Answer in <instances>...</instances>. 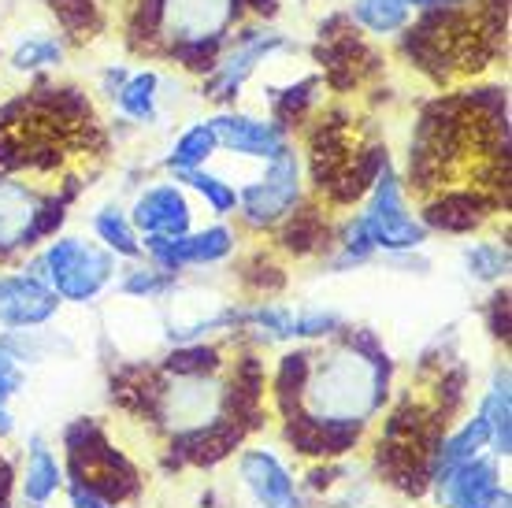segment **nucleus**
I'll return each instance as SVG.
<instances>
[{"instance_id": "obj_28", "label": "nucleus", "mask_w": 512, "mask_h": 508, "mask_svg": "<svg viewBox=\"0 0 512 508\" xmlns=\"http://www.w3.org/2000/svg\"><path fill=\"white\" fill-rule=\"evenodd\" d=\"M116 290L123 297H134V301H167L171 293L179 290V275H171V271L149 264L141 256V260H134L116 279Z\"/></svg>"}, {"instance_id": "obj_31", "label": "nucleus", "mask_w": 512, "mask_h": 508, "mask_svg": "<svg viewBox=\"0 0 512 508\" xmlns=\"http://www.w3.org/2000/svg\"><path fill=\"white\" fill-rule=\"evenodd\" d=\"M346 331V316L331 305L294 308V342H334Z\"/></svg>"}, {"instance_id": "obj_16", "label": "nucleus", "mask_w": 512, "mask_h": 508, "mask_svg": "<svg viewBox=\"0 0 512 508\" xmlns=\"http://www.w3.org/2000/svg\"><path fill=\"white\" fill-rule=\"evenodd\" d=\"M19 479V501L26 508H49V501L67 486V468L60 453L45 442V434H30L23 453V471Z\"/></svg>"}, {"instance_id": "obj_30", "label": "nucleus", "mask_w": 512, "mask_h": 508, "mask_svg": "<svg viewBox=\"0 0 512 508\" xmlns=\"http://www.w3.org/2000/svg\"><path fill=\"white\" fill-rule=\"evenodd\" d=\"M45 8L56 15V23L67 38H90L104 30V8L101 0H45Z\"/></svg>"}, {"instance_id": "obj_21", "label": "nucleus", "mask_w": 512, "mask_h": 508, "mask_svg": "<svg viewBox=\"0 0 512 508\" xmlns=\"http://www.w3.org/2000/svg\"><path fill=\"white\" fill-rule=\"evenodd\" d=\"M90 230H93V242H101L116 260H130V264L141 260V234L134 230L127 208L119 201L97 204L90 216Z\"/></svg>"}, {"instance_id": "obj_3", "label": "nucleus", "mask_w": 512, "mask_h": 508, "mask_svg": "<svg viewBox=\"0 0 512 508\" xmlns=\"http://www.w3.org/2000/svg\"><path fill=\"white\" fill-rule=\"evenodd\" d=\"M305 201V156L297 145H290L282 156L260 167L245 186H238V219L249 234H275V227L286 223Z\"/></svg>"}, {"instance_id": "obj_19", "label": "nucleus", "mask_w": 512, "mask_h": 508, "mask_svg": "<svg viewBox=\"0 0 512 508\" xmlns=\"http://www.w3.org/2000/svg\"><path fill=\"white\" fill-rule=\"evenodd\" d=\"M116 108L123 115V123H134V127H156V119L164 112V75L156 67H141V71H130V78L123 82L116 97Z\"/></svg>"}, {"instance_id": "obj_20", "label": "nucleus", "mask_w": 512, "mask_h": 508, "mask_svg": "<svg viewBox=\"0 0 512 508\" xmlns=\"http://www.w3.org/2000/svg\"><path fill=\"white\" fill-rule=\"evenodd\" d=\"M323 101V78L305 75L294 78L290 86H268V112L271 119L294 134V127H301L308 115H316Z\"/></svg>"}, {"instance_id": "obj_18", "label": "nucleus", "mask_w": 512, "mask_h": 508, "mask_svg": "<svg viewBox=\"0 0 512 508\" xmlns=\"http://www.w3.org/2000/svg\"><path fill=\"white\" fill-rule=\"evenodd\" d=\"M483 420H487L490 431V457L509 460L512 453V375L509 364L501 360L490 371V382L483 397H479V408H475Z\"/></svg>"}, {"instance_id": "obj_26", "label": "nucleus", "mask_w": 512, "mask_h": 508, "mask_svg": "<svg viewBox=\"0 0 512 508\" xmlns=\"http://www.w3.org/2000/svg\"><path fill=\"white\" fill-rule=\"evenodd\" d=\"M464 275L479 286H505L509 282L512 253L509 242H494V238H475L461 249Z\"/></svg>"}, {"instance_id": "obj_25", "label": "nucleus", "mask_w": 512, "mask_h": 508, "mask_svg": "<svg viewBox=\"0 0 512 508\" xmlns=\"http://www.w3.org/2000/svg\"><path fill=\"white\" fill-rule=\"evenodd\" d=\"M216 156H219V141H216V134H212V123H208V119H197V123H190L186 130L175 134V141H171V149H167V156L160 164H164L167 175H175V171L208 167Z\"/></svg>"}, {"instance_id": "obj_17", "label": "nucleus", "mask_w": 512, "mask_h": 508, "mask_svg": "<svg viewBox=\"0 0 512 508\" xmlns=\"http://www.w3.org/2000/svg\"><path fill=\"white\" fill-rule=\"evenodd\" d=\"M331 230H334V219L323 208H316L312 201H305L286 223L275 227V249L294 256V260H305V256L331 249Z\"/></svg>"}, {"instance_id": "obj_7", "label": "nucleus", "mask_w": 512, "mask_h": 508, "mask_svg": "<svg viewBox=\"0 0 512 508\" xmlns=\"http://www.w3.org/2000/svg\"><path fill=\"white\" fill-rule=\"evenodd\" d=\"M238 245H242V230L227 223H208V227H193L182 238H141V256L171 275H182L193 267L227 264L238 256Z\"/></svg>"}, {"instance_id": "obj_6", "label": "nucleus", "mask_w": 512, "mask_h": 508, "mask_svg": "<svg viewBox=\"0 0 512 508\" xmlns=\"http://www.w3.org/2000/svg\"><path fill=\"white\" fill-rule=\"evenodd\" d=\"M153 423H160L167 438L205 431L227 420V379L223 375H160Z\"/></svg>"}, {"instance_id": "obj_5", "label": "nucleus", "mask_w": 512, "mask_h": 508, "mask_svg": "<svg viewBox=\"0 0 512 508\" xmlns=\"http://www.w3.org/2000/svg\"><path fill=\"white\" fill-rule=\"evenodd\" d=\"M364 230H368V242L375 245L379 256L390 253H416L431 242L427 227L420 223V212L412 208L409 190L401 182V171L394 167V160L383 167V175L372 182V190L364 197V208L357 212Z\"/></svg>"}, {"instance_id": "obj_38", "label": "nucleus", "mask_w": 512, "mask_h": 508, "mask_svg": "<svg viewBox=\"0 0 512 508\" xmlns=\"http://www.w3.org/2000/svg\"><path fill=\"white\" fill-rule=\"evenodd\" d=\"M245 15H253L256 23H271L282 12V0H242Z\"/></svg>"}, {"instance_id": "obj_1", "label": "nucleus", "mask_w": 512, "mask_h": 508, "mask_svg": "<svg viewBox=\"0 0 512 508\" xmlns=\"http://www.w3.org/2000/svg\"><path fill=\"white\" fill-rule=\"evenodd\" d=\"M390 353L372 327H346L323 353H312L301 408L308 420L364 431L390 401Z\"/></svg>"}, {"instance_id": "obj_24", "label": "nucleus", "mask_w": 512, "mask_h": 508, "mask_svg": "<svg viewBox=\"0 0 512 508\" xmlns=\"http://www.w3.org/2000/svg\"><path fill=\"white\" fill-rule=\"evenodd\" d=\"M346 15L357 34H368L375 41L397 38L412 23V8L405 0H353Z\"/></svg>"}, {"instance_id": "obj_12", "label": "nucleus", "mask_w": 512, "mask_h": 508, "mask_svg": "<svg viewBox=\"0 0 512 508\" xmlns=\"http://www.w3.org/2000/svg\"><path fill=\"white\" fill-rule=\"evenodd\" d=\"M238 483L256 508H308L294 471L268 445H253L238 457Z\"/></svg>"}, {"instance_id": "obj_34", "label": "nucleus", "mask_w": 512, "mask_h": 508, "mask_svg": "<svg viewBox=\"0 0 512 508\" xmlns=\"http://www.w3.org/2000/svg\"><path fill=\"white\" fill-rule=\"evenodd\" d=\"M483 319H487L490 338L498 342H509V327H512V305H509V286H494V293L483 305Z\"/></svg>"}, {"instance_id": "obj_4", "label": "nucleus", "mask_w": 512, "mask_h": 508, "mask_svg": "<svg viewBox=\"0 0 512 508\" xmlns=\"http://www.w3.org/2000/svg\"><path fill=\"white\" fill-rule=\"evenodd\" d=\"M282 52H297V41L286 38L282 30H275L271 23H242L231 30V41L219 56V64L212 67V75L201 78V93L208 104H216L219 112L223 108H234L238 93L245 89V82L260 71V64H268Z\"/></svg>"}, {"instance_id": "obj_37", "label": "nucleus", "mask_w": 512, "mask_h": 508, "mask_svg": "<svg viewBox=\"0 0 512 508\" xmlns=\"http://www.w3.org/2000/svg\"><path fill=\"white\" fill-rule=\"evenodd\" d=\"M67 501H71V508H116L112 501H104V497L90 494L86 486H75V483H67Z\"/></svg>"}, {"instance_id": "obj_33", "label": "nucleus", "mask_w": 512, "mask_h": 508, "mask_svg": "<svg viewBox=\"0 0 512 508\" xmlns=\"http://www.w3.org/2000/svg\"><path fill=\"white\" fill-rule=\"evenodd\" d=\"M26 390V371L23 364L15 360L4 345H0V442H8L15 434V412H12V401Z\"/></svg>"}, {"instance_id": "obj_10", "label": "nucleus", "mask_w": 512, "mask_h": 508, "mask_svg": "<svg viewBox=\"0 0 512 508\" xmlns=\"http://www.w3.org/2000/svg\"><path fill=\"white\" fill-rule=\"evenodd\" d=\"M427 494L438 508H498L509 486L501 483V460L483 453L431 479Z\"/></svg>"}, {"instance_id": "obj_36", "label": "nucleus", "mask_w": 512, "mask_h": 508, "mask_svg": "<svg viewBox=\"0 0 512 508\" xmlns=\"http://www.w3.org/2000/svg\"><path fill=\"white\" fill-rule=\"evenodd\" d=\"M127 78H130V67L127 64H108L101 71V93L108 97V101H112L119 89H123V82H127Z\"/></svg>"}, {"instance_id": "obj_32", "label": "nucleus", "mask_w": 512, "mask_h": 508, "mask_svg": "<svg viewBox=\"0 0 512 508\" xmlns=\"http://www.w3.org/2000/svg\"><path fill=\"white\" fill-rule=\"evenodd\" d=\"M238 279H242V286L249 293H256L260 301H268L271 293H279L286 286V267L271 253H264V249H253L249 260L242 264V271H238Z\"/></svg>"}, {"instance_id": "obj_13", "label": "nucleus", "mask_w": 512, "mask_h": 508, "mask_svg": "<svg viewBox=\"0 0 512 508\" xmlns=\"http://www.w3.org/2000/svg\"><path fill=\"white\" fill-rule=\"evenodd\" d=\"M45 193L49 190H38L23 178L0 175V264L38 249V208Z\"/></svg>"}, {"instance_id": "obj_23", "label": "nucleus", "mask_w": 512, "mask_h": 508, "mask_svg": "<svg viewBox=\"0 0 512 508\" xmlns=\"http://www.w3.org/2000/svg\"><path fill=\"white\" fill-rule=\"evenodd\" d=\"M167 178H175L190 197L205 201V208L219 223L238 216V186H234L227 175H216L212 167H193V171H175V175H167Z\"/></svg>"}, {"instance_id": "obj_11", "label": "nucleus", "mask_w": 512, "mask_h": 508, "mask_svg": "<svg viewBox=\"0 0 512 508\" xmlns=\"http://www.w3.org/2000/svg\"><path fill=\"white\" fill-rule=\"evenodd\" d=\"M498 193H487L479 186H446V190L423 197L420 223L427 234H475L494 212L501 208Z\"/></svg>"}, {"instance_id": "obj_14", "label": "nucleus", "mask_w": 512, "mask_h": 508, "mask_svg": "<svg viewBox=\"0 0 512 508\" xmlns=\"http://www.w3.org/2000/svg\"><path fill=\"white\" fill-rule=\"evenodd\" d=\"M64 301L26 267L0 271V327L8 331H38L60 316Z\"/></svg>"}, {"instance_id": "obj_8", "label": "nucleus", "mask_w": 512, "mask_h": 508, "mask_svg": "<svg viewBox=\"0 0 512 508\" xmlns=\"http://www.w3.org/2000/svg\"><path fill=\"white\" fill-rule=\"evenodd\" d=\"M127 216L141 238H182L197 223V204L175 178H160L134 193Z\"/></svg>"}, {"instance_id": "obj_35", "label": "nucleus", "mask_w": 512, "mask_h": 508, "mask_svg": "<svg viewBox=\"0 0 512 508\" xmlns=\"http://www.w3.org/2000/svg\"><path fill=\"white\" fill-rule=\"evenodd\" d=\"M386 267H397L401 275H427L431 271V260L423 256V249H416V253H390L383 256Z\"/></svg>"}, {"instance_id": "obj_27", "label": "nucleus", "mask_w": 512, "mask_h": 508, "mask_svg": "<svg viewBox=\"0 0 512 508\" xmlns=\"http://www.w3.org/2000/svg\"><path fill=\"white\" fill-rule=\"evenodd\" d=\"M308 368H312V349L308 345L279 356V368H275V379H271L268 390L279 416H290V412L301 408V390H305L308 382Z\"/></svg>"}, {"instance_id": "obj_2", "label": "nucleus", "mask_w": 512, "mask_h": 508, "mask_svg": "<svg viewBox=\"0 0 512 508\" xmlns=\"http://www.w3.org/2000/svg\"><path fill=\"white\" fill-rule=\"evenodd\" d=\"M26 271L38 275L64 305H97L116 286L119 260L86 234H56L26 260Z\"/></svg>"}, {"instance_id": "obj_39", "label": "nucleus", "mask_w": 512, "mask_h": 508, "mask_svg": "<svg viewBox=\"0 0 512 508\" xmlns=\"http://www.w3.org/2000/svg\"><path fill=\"white\" fill-rule=\"evenodd\" d=\"M412 8V15L416 12H435V8H472V0H405Z\"/></svg>"}, {"instance_id": "obj_29", "label": "nucleus", "mask_w": 512, "mask_h": 508, "mask_svg": "<svg viewBox=\"0 0 512 508\" xmlns=\"http://www.w3.org/2000/svg\"><path fill=\"white\" fill-rule=\"evenodd\" d=\"M223 368H227V356L216 342L171 345L160 360V375H219Z\"/></svg>"}, {"instance_id": "obj_22", "label": "nucleus", "mask_w": 512, "mask_h": 508, "mask_svg": "<svg viewBox=\"0 0 512 508\" xmlns=\"http://www.w3.org/2000/svg\"><path fill=\"white\" fill-rule=\"evenodd\" d=\"M67 60V41L64 34H52V30H30L23 38L15 41L12 56H8V67L15 75H30L38 78L45 71H56L64 67Z\"/></svg>"}, {"instance_id": "obj_15", "label": "nucleus", "mask_w": 512, "mask_h": 508, "mask_svg": "<svg viewBox=\"0 0 512 508\" xmlns=\"http://www.w3.org/2000/svg\"><path fill=\"white\" fill-rule=\"evenodd\" d=\"M238 19H234L231 0H164V45L193 38H216V34H231ZM164 52V49H160Z\"/></svg>"}, {"instance_id": "obj_9", "label": "nucleus", "mask_w": 512, "mask_h": 508, "mask_svg": "<svg viewBox=\"0 0 512 508\" xmlns=\"http://www.w3.org/2000/svg\"><path fill=\"white\" fill-rule=\"evenodd\" d=\"M212 134L219 141V153L242 156V160H260L268 164L275 156H282L294 145V134L279 127L271 115H253L242 108H223V112L208 115Z\"/></svg>"}]
</instances>
